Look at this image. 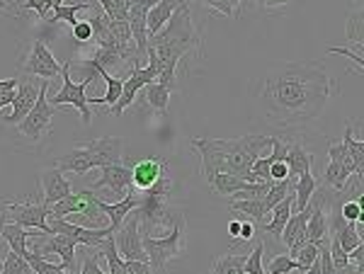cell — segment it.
Wrapping results in <instances>:
<instances>
[{"label":"cell","mask_w":364,"mask_h":274,"mask_svg":"<svg viewBox=\"0 0 364 274\" xmlns=\"http://www.w3.org/2000/svg\"><path fill=\"white\" fill-rule=\"evenodd\" d=\"M260 100L272 121H311L331 100V78L318 63H282L269 71Z\"/></svg>","instance_id":"6da1fadb"},{"label":"cell","mask_w":364,"mask_h":274,"mask_svg":"<svg viewBox=\"0 0 364 274\" xmlns=\"http://www.w3.org/2000/svg\"><path fill=\"white\" fill-rule=\"evenodd\" d=\"M149 46L156 51L158 63H161L158 83H163L175 92L178 90L175 71H178L180 58L190 49H202V39H199V32L195 29V22H192L190 5L187 3L180 5L173 13V17L166 22V27H163L156 37L149 39Z\"/></svg>","instance_id":"7a4b0ae2"},{"label":"cell","mask_w":364,"mask_h":274,"mask_svg":"<svg viewBox=\"0 0 364 274\" xmlns=\"http://www.w3.org/2000/svg\"><path fill=\"white\" fill-rule=\"evenodd\" d=\"M224 155V172L245 180L262 148L272 143V136H240V138H211Z\"/></svg>","instance_id":"3957f363"},{"label":"cell","mask_w":364,"mask_h":274,"mask_svg":"<svg viewBox=\"0 0 364 274\" xmlns=\"http://www.w3.org/2000/svg\"><path fill=\"white\" fill-rule=\"evenodd\" d=\"M141 246L144 253L149 258L151 270H166V265L170 260L180 258L185 253V217H180L173 221L170 231L166 236L156 238V236H141Z\"/></svg>","instance_id":"277c9868"},{"label":"cell","mask_w":364,"mask_h":274,"mask_svg":"<svg viewBox=\"0 0 364 274\" xmlns=\"http://www.w3.org/2000/svg\"><path fill=\"white\" fill-rule=\"evenodd\" d=\"M146 54H149V63H146L144 68L134 66L132 75H129L124 83H122L119 100H117L112 107H109V112H112L114 116H122L129 104H134V100H136V95H139L141 87H146L149 83H156V80H158V73H161V63H158L156 51L149 46V49H146Z\"/></svg>","instance_id":"5b68a950"},{"label":"cell","mask_w":364,"mask_h":274,"mask_svg":"<svg viewBox=\"0 0 364 274\" xmlns=\"http://www.w3.org/2000/svg\"><path fill=\"white\" fill-rule=\"evenodd\" d=\"M0 212L8 217V221L13 224L22 226V229H34V231H42L46 236H51L49 224H46V217H49V207L44 202H0Z\"/></svg>","instance_id":"8992f818"},{"label":"cell","mask_w":364,"mask_h":274,"mask_svg":"<svg viewBox=\"0 0 364 274\" xmlns=\"http://www.w3.org/2000/svg\"><path fill=\"white\" fill-rule=\"evenodd\" d=\"M46 90H49V80H44L42 85H39V95H37V102H34V107L29 109V114L25 119L20 121V133L29 141H42L44 133L49 131L51 126V119H54L56 114V107L49 102V97H46Z\"/></svg>","instance_id":"52a82bcc"},{"label":"cell","mask_w":364,"mask_h":274,"mask_svg":"<svg viewBox=\"0 0 364 274\" xmlns=\"http://www.w3.org/2000/svg\"><path fill=\"white\" fill-rule=\"evenodd\" d=\"M61 78H63V87L56 92L54 97H51L49 102L54 104V107H63V104H70V107L78 109L80 116H83L85 124H90V121H92L90 97L85 95V87L90 85V83H87V80H83V83H75V80L70 78V66H68V63H63Z\"/></svg>","instance_id":"ba28073f"},{"label":"cell","mask_w":364,"mask_h":274,"mask_svg":"<svg viewBox=\"0 0 364 274\" xmlns=\"http://www.w3.org/2000/svg\"><path fill=\"white\" fill-rule=\"evenodd\" d=\"M114 248L117 253L122 255V260H141V262H149L144 253V246H141V231H139V214L134 209L132 214L124 219V224L119 226L114 233Z\"/></svg>","instance_id":"9c48e42d"},{"label":"cell","mask_w":364,"mask_h":274,"mask_svg":"<svg viewBox=\"0 0 364 274\" xmlns=\"http://www.w3.org/2000/svg\"><path fill=\"white\" fill-rule=\"evenodd\" d=\"M328 158H331V163H328L326 175H323V182L333 192H343L345 185L350 182V177L355 175V163L350 160L348 148L343 143L328 146Z\"/></svg>","instance_id":"30bf717a"},{"label":"cell","mask_w":364,"mask_h":274,"mask_svg":"<svg viewBox=\"0 0 364 274\" xmlns=\"http://www.w3.org/2000/svg\"><path fill=\"white\" fill-rule=\"evenodd\" d=\"M61 68H63L61 61L51 54L49 46H46L42 39H37V42L32 44V51H29L22 71L27 75H34V78L51 80V78H58V75H61Z\"/></svg>","instance_id":"8fae6325"},{"label":"cell","mask_w":364,"mask_h":274,"mask_svg":"<svg viewBox=\"0 0 364 274\" xmlns=\"http://www.w3.org/2000/svg\"><path fill=\"white\" fill-rule=\"evenodd\" d=\"M163 177H168V160L158 158V155H149L141 158L132 165V187L139 192H149L154 185L161 182Z\"/></svg>","instance_id":"7c38bea8"},{"label":"cell","mask_w":364,"mask_h":274,"mask_svg":"<svg viewBox=\"0 0 364 274\" xmlns=\"http://www.w3.org/2000/svg\"><path fill=\"white\" fill-rule=\"evenodd\" d=\"M102 170V177L95 180L92 190H109L114 197L124 199V197L132 194V165L127 163H114V165H107V168H100Z\"/></svg>","instance_id":"4fadbf2b"},{"label":"cell","mask_w":364,"mask_h":274,"mask_svg":"<svg viewBox=\"0 0 364 274\" xmlns=\"http://www.w3.org/2000/svg\"><path fill=\"white\" fill-rule=\"evenodd\" d=\"M311 212H314V202H309L306 209H301V212L291 214L284 226V231H282V243L289 248V255H296V250L309 243L306 241V221L311 217Z\"/></svg>","instance_id":"5bb4252c"},{"label":"cell","mask_w":364,"mask_h":274,"mask_svg":"<svg viewBox=\"0 0 364 274\" xmlns=\"http://www.w3.org/2000/svg\"><path fill=\"white\" fill-rule=\"evenodd\" d=\"M37 95H39V87L34 85L32 80H17L15 100H13V114L3 116L5 124H20V121L29 114V109L34 107Z\"/></svg>","instance_id":"9a60e30c"},{"label":"cell","mask_w":364,"mask_h":274,"mask_svg":"<svg viewBox=\"0 0 364 274\" xmlns=\"http://www.w3.org/2000/svg\"><path fill=\"white\" fill-rule=\"evenodd\" d=\"M95 158H92L90 148L85 146H75L70 148L68 153H63L61 158L56 160V170H61L63 175L66 172H73V175H85L90 170H95Z\"/></svg>","instance_id":"2e32d148"},{"label":"cell","mask_w":364,"mask_h":274,"mask_svg":"<svg viewBox=\"0 0 364 274\" xmlns=\"http://www.w3.org/2000/svg\"><path fill=\"white\" fill-rule=\"evenodd\" d=\"M97 197L92 194V190H80V192H70L68 197H63L61 202H56L54 207H49L51 217H68V214H80L87 212V209H95L97 207Z\"/></svg>","instance_id":"e0dca14e"},{"label":"cell","mask_w":364,"mask_h":274,"mask_svg":"<svg viewBox=\"0 0 364 274\" xmlns=\"http://www.w3.org/2000/svg\"><path fill=\"white\" fill-rule=\"evenodd\" d=\"M87 148H90L97 168H107L122 160V148H124V143H122L119 136H107V138H95V141H90Z\"/></svg>","instance_id":"ac0fdd59"},{"label":"cell","mask_w":364,"mask_h":274,"mask_svg":"<svg viewBox=\"0 0 364 274\" xmlns=\"http://www.w3.org/2000/svg\"><path fill=\"white\" fill-rule=\"evenodd\" d=\"M39 180H42V187H44V204L46 207H54L56 202H61L63 197H68L70 192V182L66 177H63L61 170H56V168H49V170H44L39 175Z\"/></svg>","instance_id":"d6986e66"},{"label":"cell","mask_w":364,"mask_h":274,"mask_svg":"<svg viewBox=\"0 0 364 274\" xmlns=\"http://www.w3.org/2000/svg\"><path fill=\"white\" fill-rule=\"evenodd\" d=\"M97 209L100 212L107 217V221H109V231H117L119 229L122 224H124V219L129 217V214L134 212V209L139 207V197H134V194H129V197H124V199H119V202H114V204H109V202H102L97 197Z\"/></svg>","instance_id":"ffe728a7"},{"label":"cell","mask_w":364,"mask_h":274,"mask_svg":"<svg viewBox=\"0 0 364 274\" xmlns=\"http://www.w3.org/2000/svg\"><path fill=\"white\" fill-rule=\"evenodd\" d=\"M185 3L187 0H158L154 8L149 10V17H146V32H149V39L156 37V34L166 27V22L173 17L175 10Z\"/></svg>","instance_id":"44dd1931"},{"label":"cell","mask_w":364,"mask_h":274,"mask_svg":"<svg viewBox=\"0 0 364 274\" xmlns=\"http://www.w3.org/2000/svg\"><path fill=\"white\" fill-rule=\"evenodd\" d=\"M291 204H294V192L291 194H287L284 199H282L277 207L272 209V219H269V224H260L257 229H262L265 233H269V236H282V231H284V226H287V221H289L291 217Z\"/></svg>","instance_id":"7402d4cb"},{"label":"cell","mask_w":364,"mask_h":274,"mask_svg":"<svg viewBox=\"0 0 364 274\" xmlns=\"http://www.w3.org/2000/svg\"><path fill=\"white\" fill-rule=\"evenodd\" d=\"M318 190V182H316L314 172H301L296 177V185H294V204H291V214L301 212V209H306V204L311 202V197H314V192Z\"/></svg>","instance_id":"603a6c76"},{"label":"cell","mask_w":364,"mask_h":274,"mask_svg":"<svg viewBox=\"0 0 364 274\" xmlns=\"http://www.w3.org/2000/svg\"><path fill=\"white\" fill-rule=\"evenodd\" d=\"M284 163L289 165V175H296L299 177L301 172L311 170V165H314V155H311L309 150L296 141V143H289V148H287Z\"/></svg>","instance_id":"cb8c5ba5"},{"label":"cell","mask_w":364,"mask_h":274,"mask_svg":"<svg viewBox=\"0 0 364 274\" xmlns=\"http://www.w3.org/2000/svg\"><path fill=\"white\" fill-rule=\"evenodd\" d=\"M228 204H231L233 212L248 217L255 226H260L265 221V207H262V199H257V197H250V199H233V197H228Z\"/></svg>","instance_id":"d4e9b609"},{"label":"cell","mask_w":364,"mask_h":274,"mask_svg":"<svg viewBox=\"0 0 364 274\" xmlns=\"http://www.w3.org/2000/svg\"><path fill=\"white\" fill-rule=\"evenodd\" d=\"M0 238H5V243H8V248L13 250V253H17L20 258H25L27 255V229H22V226H17V224H5L3 226V236Z\"/></svg>","instance_id":"484cf974"},{"label":"cell","mask_w":364,"mask_h":274,"mask_svg":"<svg viewBox=\"0 0 364 274\" xmlns=\"http://www.w3.org/2000/svg\"><path fill=\"white\" fill-rule=\"evenodd\" d=\"M345 37H348L352 49L362 51V46H364V13H362V8H357L355 13H350L348 25H345Z\"/></svg>","instance_id":"4316f807"},{"label":"cell","mask_w":364,"mask_h":274,"mask_svg":"<svg viewBox=\"0 0 364 274\" xmlns=\"http://www.w3.org/2000/svg\"><path fill=\"white\" fill-rule=\"evenodd\" d=\"M170 95H173V90L163 83H158V80L146 85V102H149L151 109H156V112H161V114H166V109L170 104Z\"/></svg>","instance_id":"83f0119b"},{"label":"cell","mask_w":364,"mask_h":274,"mask_svg":"<svg viewBox=\"0 0 364 274\" xmlns=\"http://www.w3.org/2000/svg\"><path fill=\"white\" fill-rule=\"evenodd\" d=\"M97 75H102L105 85H107V92H105V97H90V104H102V107H112V104L119 100L122 95V83L124 80L122 78H114V75H109L107 71H97Z\"/></svg>","instance_id":"f1b7e54d"},{"label":"cell","mask_w":364,"mask_h":274,"mask_svg":"<svg viewBox=\"0 0 364 274\" xmlns=\"http://www.w3.org/2000/svg\"><path fill=\"white\" fill-rule=\"evenodd\" d=\"M245 255H219L214 260V267H211V274H245Z\"/></svg>","instance_id":"f546056e"},{"label":"cell","mask_w":364,"mask_h":274,"mask_svg":"<svg viewBox=\"0 0 364 274\" xmlns=\"http://www.w3.org/2000/svg\"><path fill=\"white\" fill-rule=\"evenodd\" d=\"M95 3H75V5H56L54 8V15L46 17V22H66V25L73 27L78 22V13L80 10H90Z\"/></svg>","instance_id":"4dcf8cb0"},{"label":"cell","mask_w":364,"mask_h":274,"mask_svg":"<svg viewBox=\"0 0 364 274\" xmlns=\"http://www.w3.org/2000/svg\"><path fill=\"white\" fill-rule=\"evenodd\" d=\"M343 146L348 148L350 160L355 163V175H362V165H364V143L360 141V138L352 136V126H345Z\"/></svg>","instance_id":"1f68e13d"},{"label":"cell","mask_w":364,"mask_h":274,"mask_svg":"<svg viewBox=\"0 0 364 274\" xmlns=\"http://www.w3.org/2000/svg\"><path fill=\"white\" fill-rule=\"evenodd\" d=\"M25 260L29 262V267H32V272H34V274H56V272H61V270H63L61 262H49L46 258H42V255L32 253V250H27Z\"/></svg>","instance_id":"d6a6232c"},{"label":"cell","mask_w":364,"mask_h":274,"mask_svg":"<svg viewBox=\"0 0 364 274\" xmlns=\"http://www.w3.org/2000/svg\"><path fill=\"white\" fill-rule=\"evenodd\" d=\"M3 274H32V267L25 258H20L13 250H5V260H3Z\"/></svg>","instance_id":"836d02e7"},{"label":"cell","mask_w":364,"mask_h":274,"mask_svg":"<svg viewBox=\"0 0 364 274\" xmlns=\"http://www.w3.org/2000/svg\"><path fill=\"white\" fill-rule=\"evenodd\" d=\"M199 3L214 13L231 17V20H236V15L240 13V0H199Z\"/></svg>","instance_id":"e575fe53"},{"label":"cell","mask_w":364,"mask_h":274,"mask_svg":"<svg viewBox=\"0 0 364 274\" xmlns=\"http://www.w3.org/2000/svg\"><path fill=\"white\" fill-rule=\"evenodd\" d=\"M294 260H296V272H301V274H304L311 265H314L316 260H318V248H316L314 243H306L304 248H299V250H296Z\"/></svg>","instance_id":"d590c367"},{"label":"cell","mask_w":364,"mask_h":274,"mask_svg":"<svg viewBox=\"0 0 364 274\" xmlns=\"http://www.w3.org/2000/svg\"><path fill=\"white\" fill-rule=\"evenodd\" d=\"M294 270H296V260L287 253V255H277V258H272L265 274H291Z\"/></svg>","instance_id":"8d00e7d4"},{"label":"cell","mask_w":364,"mask_h":274,"mask_svg":"<svg viewBox=\"0 0 364 274\" xmlns=\"http://www.w3.org/2000/svg\"><path fill=\"white\" fill-rule=\"evenodd\" d=\"M340 214H343L345 221L355 224V221H362L364 217V199H348L340 204Z\"/></svg>","instance_id":"74e56055"},{"label":"cell","mask_w":364,"mask_h":274,"mask_svg":"<svg viewBox=\"0 0 364 274\" xmlns=\"http://www.w3.org/2000/svg\"><path fill=\"white\" fill-rule=\"evenodd\" d=\"M73 39L78 44H90L92 42V25H90V20H83V22H75L73 27Z\"/></svg>","instance_id":"f35d334b"},{"label":"cell","mask_w":364,"mask_h":274,"mask_svg":"<svg viewBox=\"0 0 364 274\" xmlns=\"http://www.w3.org/2000/svg\"><path fill=\"white\" fill-rule=\"evenodd\" d=\"M328 54L348 56L350 61L357 63V71H362V66H364V56H362V51H357V49H345V46H331V49H328Z\"/></svg>","instance_id":"ab89813d"},{"label":"cell","mask_w":364,"mask_h":274,"mask_svg":"<svg viewBox=\"0 0 364 274\" xmlns=\"http://www.w3.org/2000/svg\"><path fill=\"white\" fill-rule=\"evenodd\" d=\"M22 8H25V10H37V15L42 17V20H46L51 10H54V5H51V0H25V3H22Z\"/></svg>","instance_id":"60d3db41"},{"label":"cell","mask_w":364,"mask_h":274,"mask_svg":"<svg viewBox=\"0 0 364 274\" xmlns=\"http://www.w3.org/2000/svg\"><path fill=\"white\" fill-rule=\"evenodd\" d=\"M124 274H154L149 262L141 260H124Z\"/></svg>","instance_id":"b9f144b4"},{"label":"cell","mask_w":364,"mask_h":274,"mask_svg":"<svg viewBox=\"0 0 364 274\" xmlns=\"http://www.w3.org/2000/svg\"><path fill=\"white\" fill-rule=\"evenodd\" d=\"M289 175V165L284 160H277L269 165V180H284Z\"/></svg>","instance_id":"7bdbcfd3"},{"label":"cell","mask_w":364,"mask_h":274,"mask_svg":"<svg viewBox=\"0 0 364 274\" xmlns=\"http://www.w3.org/2000/svg\"><path fill=\"white\" fill-rule=\"evenodd\" d=\"M252 236H255V224L252 221H240V241H252Z\"/></svg>","instance_id":"ee69618b"},{"label":"cell","mask_w":364,"mask_h":274,"mask_svg":"<svg viewBox=\"0 0 364 274\" xmlns=\"http://www.w3.org/2000/svg\"><path fill=\"white\" fill-rule=\"evenodd\" d=\"M95 3H100L105 17H107V20H112V17H114V3H112V0H95Z\"/></svg>","instance_id":"f6af8a7d"},{"label":"cell","mask_w":364,"mask_h":274,"mask_svg":"<svg viewBox=\"0 0 364 274\" xmlns=\"http://www.w3.org/2000/svg\"><path fill=\"white\" fill-rule=\"evenodd\" d=\"M15 87H17V78L0 80V95H3V92H8V90H15Z\"/></svg>","instance_id":"bcb514c9"},{"label":"cell","mask_w":364,"mask_h":274,"mask_svg":"<svg viewBox=\"0 0 364 274\" xmlns=\"http://www.w3.org/2000/svg\"><path fill=\"white\" fill-rule=\"evenodd\" d=\"M238 233H240V221H238V219H233L231 224H228V236L236 238V241H238Z\"/></svg>","instance_id":"7dc6e473"},{"label":"cell","mask_w":364,"mask_h":274,"mask_svg":"<svg viewBox=\"0 0 364 274\" xmlns=\"http://www.w3.org/2000/svg\"><path fill=\"white\" fill-rule=\"evenodd\" d=\"M8 224V217H5L3 212H0V236H3V226ZM0 274H3V258H0Z\"/></svg>","instance_id":"c3c4849f"},{"label":"cell","mask_w":364,"mask_h":274,"mask_svg":"<svg viewBox=\"0 0 364 274\" xmlns=\"http://www.w3.org/2000/svg\"><path fill=\"white\" fill-rule=\"evenodd\" d=\"M262 5H267V8H274V5H284V3H291V0H260Z\"/></svg>","instance_id":"681fc988"},{"label":"cell","mask_w":364,"mask_h":274,"mask_svg":"<svg viewBox=\"0 0 364 274\" xmlns=\"http://www.w3.org/2000/svg\"><path fill=\"white\" fill-rule=\"evenodd\" d=\"M304 274H321V262H318V260H316V262H314V265H311V267H309V270H306V272H304Z\"/></svg>","instance_id":"f907efd6"},{"label":"cell","mask_w":364,"mask_h":274,"mask_svg":"<svg viewBox=\"0 0 364 274\" xmlns=\"http://www.w3.org/2000/svg\"><path fill=\"white\" fill-rule=\"evenodd\" d=\"M51 5L56 8V5H66V3H63V0H51Z\"/></svg>","instance_id":"816d5d0a"},{"label":"cell","mask_w":364,"mask_h":274,"mask_svg":"<svg viewBox=\"0 0 364 274\" xmlns=\"http://www.w3.org/2000/svg\"><path fill=\"white\" fill-rule=\"evenodd\" d=\"M0 10H8V3H5V0H0Z\"/></svg>","instance_id":"f5cc1de1"},{"label":"cell","mask_w":364,"mask_h":274,"mask_svg":"<svg viewBox=\"0 0 364 274\" xmlns=\"http://www.w3.org/2000/svg\"><path fill=\"white\" fill-rule=\"evenodd\" d=\"M56 274H68V272H66V270H61V272H56Z\"/></svg>","instance_id":"db71d44e"},{"label":"cell","mask_w":364,"mask_h":274,"mask_svg":"<svg viewBox=\"0 0 364 274\" xmlns=\"http://www.w3.org/2000/svg\"><path fill=\"white\" fill-rule=\"evenodd\" d=\"M105 274H107V272H105Z\"/></svg>","instance_id":"11a10c76"},{"label":"cell","mask_w":364,"mask_h":274,"mask_svg":"<svg viewBox=\"0 0 364 274\" xmlns=\"http://www.w3.org/2000/svg\"><path fill=\"white\" fill-rule=\"evenodd\" d=\"M32 274H34V272H32Z\"/></svg>","instance_id":"9f6ffc18"}]
</instances>
